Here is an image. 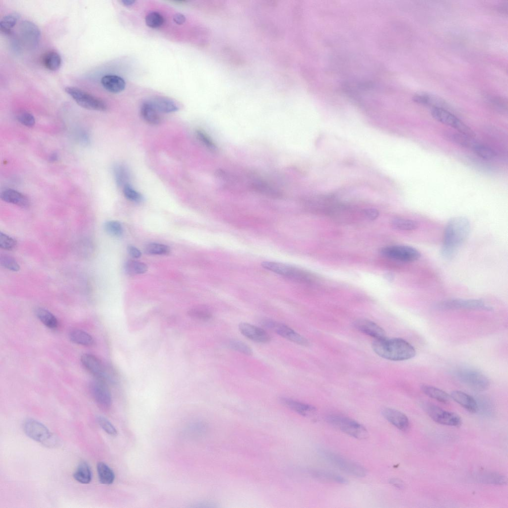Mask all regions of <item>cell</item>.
Listing matches in <instances>:
<instances>
[{"instance_id":"8","label":"cell","mask_w":508,"mask_h":508,"mask_svg":"<svg viewBox=\"0 0 508 508\" xmlns=\"http://www.w3.org/2000/svg\"><path fill=\"white\" fill-rule=\"evenodd\" d=\"M431 114L433 118L436 121L454 128L459 133L472 138L475 136V132L470 127L446 109L432 108Z\"/></svg>"},{"instance_id":"20","label":"cell","mask_w":508,"mask_h":508,"mask_svg":"<svg viewBox=\"0 0 508 508\" xmlns=\"http://www.w3.org/2000/svg\"><path fill=\"white\" fill-rule=\"evenodd\" d=\"M280 401L286 407L303 416H312L316 412V408L315 406L291 398L281 397Z\"/></svg>"},{"instance_id":"33","label":"cell","mask_w":508,"mask_h":508,"mask_svg":"<svg viewBox=\"0 0 508 508\" xmlns=\"http://www.w3.org/2000/svg\"><path fill=\"white\" fill-rule=\"evenodd\" d=\"M97 470L100 482L105 485L112 484L115 480L113 470L106 463L99 462L97 465Z\"/></svg>"},{"instance_id":"22","label":"cell","mask_w":508,"mask_h":508,"mask_svg":"<svg viewBox=\"0 0 508 508\" xmlns=\"http://www.w3.org/2000/svg\"><path fill=\"white\" fill-rule=\"evenodd\" d=\"M450 398L471 413H475L478 409L476 400L470 395L459 390L451 392Z\"/></svg>"},{"instance_id":"51","label":"cell","mask_w":508,"mask_h":508,"mask_svg":"<svg viewBox=\"0 0 508 508\" xmlns=\"http://www.w3.org/2000/svg\"><path fill=\"white\" fill-rule=\"evenodd\" d=\"M97 421L100 426L109 435L115 436L118 434V431L113 425L106 418L99 416L97 418Z\"/></svg>"},{"instance_id":"35","label":"cell","mask_w":508,"mask_h":508,"mask_svg":"<svg viewBox=\"0 0 508 508\" xmlns=\"http://www.w3.org/2000/svg\"><path fill=\"white\" fill-rule=\"evenodd\" d=\"M114 175L118 186L124 187L129 184V173L127 168L122 164H118L114 168Z\"/></svg>"},{"instance_id":"50","label":"cell","mask_w":508,"mask_h":508,"mask_svg":"<svg viewBox=\"0 0 508 508\" xmlns=\"http://www.w3.org/2000/svg\"><path fill=\"white\" fill-rule=\"evenodd\" d=\"M0 264L4 268L9 270L17 271L20 269V266L16 260L12 257L6 255H1Z\"/></svg>"},{"instance_id":"28","label":"cell","mask_w":508,"mask_h":508,"mask_svg":"<svg viewBox=\"0 0 508 508\" xmlns=\"http://www.w3.org/2000/svg\"><path fill=\"white\" fill-rule=\"evenodd\" d=\"M420 388L426 395L439 402L446 403L450 400V395L440 388L426 384L421 385Z\"/></svg>"},{"instance_id":"45","label":"cell","mask_w":508,"mask_h":508,"mask_svg":"<svg viewBox=\"0 0 508 508\" xmlns=\"http://www.w3.org/2000/svg\"><path fill=\"white\" fill-rule=\"evenodd\" d=\"M164 21V19L163 16L156 11L149 12L145 17L146 25L152 28L160 27L163 24Z\"/></svg>"},{"instance_id":"25","label":"cell","mask_w":508,"mask_h":508,"mask_svg":"<svg viewBox=\"0 0 508 508\" xmlns=\"http://www.w3.org/2000/svg\"><path fill=\"white\" fill-rule=\"evenodd\" d=\"M413 100L419 104L431 107L432 108L445 109L446 103L442 99L426 93H419L413 97Z\"/></svg>"},{"instance_id":"16","label":"cell","mask_w":508,"mask_h":508,"mask_svg":"<svg viewBox=\"0 0 508 508\" xmlns=\"http://www.w3.org/2000/svg\"><path fill=\"white\" fill-rule=\"evenodd\" d=\"M20 32L26 45L31 49L35 48L40 38V31L33 22L24 21L21 23Z\"/></svg>"},{"instance_id":"58","label":"cell","mask_w":508,"mask_h":508,"mask_svg":"<svg viewBox=\"0 0 508 508\" xmlns=\"http://www.w3.org/2000/svg\"><path fill=\"white\" fill-rule=\"evenodd\" d=\"M389 483L394 487L399 489H402L404 487L403 482L401 480L397 478L391 479L389 480Z\"/></svg>"},{"instance_id":"5","label":"cell","mask_w":508,"mask_h":508,"mask_svg":"<svg viewBox=\"0 0 508 508\" xmlns=\"http://www.w3.org/2000/svg\"><path fill=\"white\" fill-rule=\"evenodd\" d=\"M23 428L29 438L47 446L52 447L57 443L47 427L37 420L27 419L24 422Z\"/></svg>"},{"instance_id":"40","label":"cell","mask_w":508,"mask_h":508,"mask_svg":"<svg viewBox=\"0 0 508 508\" xmlns=\"http://www.w3.org/2000/svg\"><path fill=\"white\" fill-rule=\"evenodd\" d=\"M452 140L456 143L472 150L478 143L472 137H469L460 133L452 134L450 137Z\"/></svg>"},{"instance_id":"49","label":"cell","mask_w":508,"mask_h":508,"mask_svg":"<svg viewBox=\"0 0 508 508\" xmlns=\"http://www.w3.org/2000/svg\"><path fill=\"white\" fill-rule=\"evenodd\" d=\"M17 245L16 240L1 232L0 233V247L5 250H12Z\"/></svg>"},{"instance_id":"36","label":"cell","mask_w":508,"mask_h":508,"mask_svg":"<svg viewBox=\"0 0 508 508\" xmlns=\"http://www.w3.org/2000/svg\"><path fill=\"white\" fill-rule=\"evenodd\" d=\"M392 227L396 230L401 231H412L418 227L416 221L402 218H395L391 222Z\"/></svg>"},{"instance_id":"32","label":"cell","mask_w":508,"mask_h":508,"mask_svg":"<svg viewBox=\"0 0 508 508\" xmlns=\"http://www.w3.org/2000/svg\"><path fill=\"white\" fill-rule=\"evenodd\" d=\"M70 340L74 343L85 346L94 344V338L87 332L80 329H73L69 334Z\"/></svg>"},{"instance_id":"56","label":"cell","mask_w":508,"mask_h":508,"mask_svg":"<svg viewBox=\"0 0 508 508\" xmlns=\"http://www.w3.org/2000/svg\"><path fill=\"white\" fill-rule=\"evenodd\" d=\"M127 250L129 254L133 258H138L141 255L140 251L133 246H129Z\"/></svg>"},{"instance_id":"48","label":"cell","mask_w":508,"mask_h":508,"mask_svg":"<svg viewBox=\"0 0 508 508\" xmlns=\"http://www.w3.org/2000/svg\"><path fill=\"white\" fill-rule=\"evenodd\" d=\"M123 193L125 196L130 201L138 203L143 200V198L141 194L135 190L129 184L123 187Z\"/></svg>"},{"instance_id":"37","label":"cell","mask_w":508,"mask_h":508,"mask_svg":"<svg viewBox=\"0 0 508 508\" xmlns=\"http://www.w3.org/2000/svg\"><path fill=\"white\" fill-rule=\"evenodd\" d=\"M19 18V14L16 13H10L4 16L0 22L1 32L4 34H10Z\"/></svg>"},{"instance_id":"61","label":"cell","mask_w":508,"mask_h":508,"mask_svg":"<svg viewBox=\"0 0 508 508\" xmlns=\"http://www.w3.org/2000/svg\"><path fill=\"white\" fill-rule=\"evenodd\" d=\"M121 2L126 6H129L132 5L135 1L132 0H123Z\"/></svg>"},{"instance_id":"18","label":"cell","mask_w":508,"mask_h":508,"mask_svg":"<svg viewBox=\"0 0 508 508\" xmlns=\"http://www.w3.org/2000/svg\"><path fill=\"white\" fill-rule=\"evenodd\" d=\"M355 327L360 332L375 339L385 337V331L380 326L368 319H360L354 323Z\"/></svg>"},{"instance_id":"44","label":"cell","mask_w":508,"mask_h":508,"mask_svg":"<svg viewBox=\"0 0 508 508\" xmlns=\"http://www.w3.org/2000/svg\"><path fill=\"white\" fill-rule=\"evenodd\" d=\"M104 227L106 232L113 237H120L123 233L122 225L117 221H107L105 223Z\"/></svg>"},{"instance_id":"46","label":"cell","mask_w":508,"mask_h":508,"mask_svg":"<svg viewBox=\"0 0 508 508\" xmlns=\"http://www.w3.org/2000/svg\"><path fill=\"white\" fill-rule=\"evenodd\" d=\"M229 347L234 350L240 352L245 355H252L253 350L245 343L236 339H232L228 343Z\"/></svg>"},{"instance_id":"55","label":"cell","mask_w":508,"mask_h":508,"mask_svg":"<svg viewBox=\"0 0 508 508\" xmlns=\"http://www.w3.org/2000/svg\"><path fill=\"white\" fill-rule=\"evenodd\" d=\"M364 213L368 219L371 220L376 219L379 215L378 210L374 208L365 209L364 210Z\"/></svg>"},{"instance_id":"12","label":"cell","mask_w":508,"mask_h":508,"mask_svg":"<svg viewBox=\"0 0 508 508\" xmlns=\"http://www.w3.org/2000/svg\"><path fill=\"white\" fill-rule=\"evenodd\" d=\"M435 308L441 310L471 309L490 311L492 308L479 299H453L439 302Z\"/></svg>"},{"instance_id":"47","label":"cell","mask_w":508,"mask_h":508,"mask_svg":"<svg viewBox=\"0 0 508 508\" xmlns=\"http://www.w3.org/2000/svg\"><path fill=\"white\" fill-rule=\"evenodd\" d=\"M195 134L196 137L208 149L212 152H215L217 150L216 144L214 143L211 138L203 131L198 129L196 130Z\"/></svg>"},{"instance_id":"53","label":"cell","mask_w":508,"mask_h":508,"mask_svg":"<svg viewBox=\"0 0 508 508\" xmlns=\"http://www.w3.org/2000/svg\"><path fill=\"white\" fill-rule=\"evenodd\" d=\"M487 100L497 110L500 111L507 110V103L504 99L497 97H489Z\"/></svg>"},{"instance_id":"60","label":"cell","mask_w":508,"mask_h":508,"mask_svg":"<svg viewBox=\"0 0 508 508\" xmlns=\"http://www.w3.org/2000/svg\"><path fill=\"white\" fill-rule=\"evenodd\" d=\"M384 277L388 281H392L394 279V275L391 273H386L384 275Z\"/></svg>"},{"instance_id":"41","label":"cell","mask_w":508,"mask_h":508,"mask_svg":"<svg viewBox=\"0 0 508 508\" xmlns=\"http://www.w3.org/2000/svg\"><path fill=\"white\" fill-rule=\"evenodd\" d=\"M188 315L193 318L203 321L208 320L212 317L210 311L203 307L192 308L188 311Z\"/></svg>"},{"instance_id":"23","label":"cell","mask_w":508,"mask_h":508,"mask_svg":"<svg viewBox=\"0 0 508 508\" xmlns=\"http://www.w3.org/2000/svg\"><path fill=\"white\" fill-rule=\"evenodd\" d=\"M101 82L106 90L113 93L121 92L126 87L124 79L116 75H106L102 77Z\"/></svg>"},{"instance_id":"9","label":"cell","mask_w":508,"mask_h":508,"mask_svg":"<svg viewBox=\"0 0 508 508\" xmlns=\"http://www.w3.org/2000/svg\"><path fill=\"white\" fill-rule=\"evenodd\" d=\"M456 376L460 381L475 390L483 391L490 386L488 378L481 372L474 369H459L456 372Z\"/></svg>"},{"instance_id":"38","label":"cell","mask_w":508,"mask_h":508,"mask_svg":"<svg viewBox=\"0 0 508 508\" xmlns=\"http://www.w3.org/2000/svg\"><path fill=\"white\" fill-rule=\"evenodd\" d=\"M125 269L129 275L139 274L145 273L147 270V266L143 262L129 260L126 262Z\"/></svg>"},{"instance_id":"2","label":"cell","mask_w":508,"mask_h":508,"mask_svg":"<svg viewBox=\"0 0 508 508\" xmlns=\"http://www.w3.org/2000/svg\"><path fill=\"white\" fill-rule=\"evenodd\" d=\"M372 348L381 357L391 361H404L416 355L414 347L405 340L400 338L375 339Z\"/></svg>"},{"instance_id":"21","label":"cell","mask_w":508,"mask_h":508,"mask_svg":"<svg viewBox=\"0 0 508 508\" xmlns=\"http://www.w3.org/2000/svg\"><path fill=\"white\" fill-rule=\"evenodd\" d=\"M0 196L3 201L22 208H27L30 205L29 200L26 196L13 189L4 190L1 192Z\"/></svg>"},{"instance_id":"19","label":"cell","mask_w":508,"mask_h":508,"mask_svg":"<svg viewBox=\"0 0 508 508\" xmlns=\"http://www.w3.org/2000/svg\"><path fill=\"white\" fill-rule=\"evenodd\" d=\"M382 416L391 424L401 431H406L409 426V419L402 412L391 408H383Z\"/></svg>"},{"instance_id":"14","label":"cell","mask_w":508,"mask_h":508,"mask_svg":"<svg viewBox=\"0 0 508 508\" xmlns=\"http://www.w3.org/2000/svg\"><path fill=\"white\" fill-rule=\"evenodd\" d=\"M90 390L97 404L103 409L112 405V395L105 381L97 379L90 383Z\"/></svg>"},{"instance_id":"17","label":"cell","mask_w":508,"mask_h":508,"mask_svg":"<svg viewBox=\"0 0 508 508\" xmlns=\"http://www.w3.org/2000/svg\"><path fill=\"white\" fill-rule=\"evenodd\" d=\"M239 329L242 334L252 341L267 343L271 340L270 335L264 329L250 323L241 322Z\"/></svg>"},{"instance_id":"34","label":"cell","mask_w":508,"mask_h":508,"mask_svg":"<svg viewBox=\"0 0 508 508\" xmlns=\"http://www.w3.org/2000/svg\"><path fill=\"white\" fill-rule=\"evenodd\" d=\"M42 61L46 68L51 71L58 70L62 64L60 55L55 51L46 53L43 57Z\"/></svg>"},{"instance_id":"43","label":"cell","mask_w":508,"mask_h":508,"mask_svg":"<svg viewBox=\"0 0 508 508\" xmlns=\"http://www.w3.org/2000/svg\"><path fill=\"white\" fill-rule=\"evenodd\" d=\"M472 150L478 156L485 159H491L496 155L495 151L491 148L478 142Z\"/></svg>"},{"instance_id":"30","label":"cell","mask_w":508,"mask_h":508,"mask_svg":"<svg viewBox=\"0 0 508 508\" xmlns=\"http://www.w3.org/2000/svg\"><path fill=\"white\" fill-rule=\"evenodd\" d=\"M38 318L46 326L52 329H56L59 325V322L56 317L49 311L38 308L35 311Z\"/></svg>"},{"instance_id":"13","label":"cell","mask_w":508,"mask_h":508,"mask_svg":"<svg viewBox=\"0 0 508 508\" xmlns=\"http://www.w3.org/2000/svg\"><path fill=\"white\" fill-rule=\"evenodd\" d=\"M261 324L267 328L273 330L283 337L296 344L307 346L309 341L289 326L270 319H263Z\"/></svg>"},{"instance_id":"29","label":"cell","mask_w":508,"mask_h":508,"mask_svg":"<svg viewBox=\"0 0 508 508\" xmlns=\"http://www.w3.org/2000/svg\"><path fill=\"white\" fill-rule=\"evenodd\" d=\"M311 473L314 477L320 480L342 484L348 483L345 478L331 471L318 469L312 470Z\"/></svg>"},{"instance_id":"52","label":"cell","mask_w":508,"mask_h":508,"mask_svg":"<svg viewBox=\"0 0 508 508\" xmlns=\"http://www.w3.org/2000/svg\"><path fill=\"white\" fill-rule=\"evenodd\" d=\"M16 118L20 123L27 127H32L35 123L34 116L26 111H22L18 113Z\"/></svg>"},{"instance_id":"10","label":"cell","mask_w":508,"mask_h":508,"mask_svg":"<svg viewBox=\"0 0 508 508\" xmlns=\"http://www.w3.org/2000/svg\"><path fill=\"white\" fill-rule=\"evenodd\" d=\"M422 406L429 416L439 424L455 427L461 424L460 417L454 412L444 410L430 402H423Z\"/></svg>"},{"instance_id":"54","label":"cell","mask_w":508,"mask_h":508,"mask_svg":"<svg viewBox=\"0 0 508 508\" xmlns=\"http://www.w3.org/2000/svg\"><path fill=\"white\" fill-rule=\"evenodd\" d=\"M78 141L82 145H87L89 144L90 138L88 132L84 130H80L77 132Z\"/></svg>"},{"instance_id":"11","label":"cell","mask_w":508,"mask_h":508,"mask_svg":"<svg viewBox=\"0 0 508 508\" xmlns=\"http://www.w3.org/2000/svg\"><path fill=\"white\" fill-rule=\"evenodd\" d=\"M380 253L388 258L402 261L412 262L419 258L420 252L415 248L405 245H394L382 248Z\"/></svg>"},{"instance_id":"57","label":"cell","mask_w":508,"mask_h":508,"mask_svg":"<svg viewBox=\"0 0 508 508\" xmlns=\"http://www.w3.org/2000/svg\"><path fill=\"white\" fill-rule=\"evenodd\" d=\"M185 16L181 13H177L173 16L174 21L177 24H183L186 21Z\"/></svg>"},{"instance_id":"4","label":"cell","mask_w":508,"mask_h":508,"mask_svg":"<svg viewBox=\"0 0 508 508\" xmlns=\"http://www.w3.org/2000/svg\"><path fill=\"white\" fill-rule=\"evenodd\" d=\"M326 420L332 426L355 438L362 440L369 437L368 432L364 426L349 418L330 415Z\"/></svg>"},{"instance_id":"39","label":"cell","mask_w":508,"mask_h":508,"mask_svg":"<svg viewBox=\"0 0 508 508\" xmlns=\"http://www.w3.org/2000/svg\"><path fill=\"white\" fill-rule=\"evenodd\" d=\"M170 252V249L168 246L159 243H150L144 248V252L148 254L165 255Z\"/></svg>"},{"instance_id":"7","label":"cell","mask_w":508,"mask_h":508,"mask_svg":"<svg viewBox=\"0 0 508 508\" xmlns=\"http://www.w3.org/2000/svg\"><path fill=\"white\" fill-rule=\"evenodd\" d=\"M65 91L78 105L85 109L99 111H105L107 109L103 100L80 89L68 86L65 87Z\"/></svg>"},{"instance_id":"59","label":"cell","mask_w":508,"mask_h":508,"mask_svg":"<svg viewBox=\"0 0 508 508\" xmlns=\"http://www.w3.org/2000/svg\"><path fill=\"white\" fill-rule=\"evenodd\" d=\"M58 159V155L56 153H53L51 154L49 157V160L51 162H54L57 161Z\"/></svg>"},{"instance_id":"3","label":"cell","mask_w":508,"mask_h":508,"mask_svg":"<svg viewBox=\"0 0 508 508\" xmlns=\"http://www.w3.org/2000/svg\"><path fill=\"white\" fill-rule=\"evenodd\" d=\"M319 453L328 462L346 473L358 477L366 475V469L356 462L328 450L320 449Z\"/></svg>"},{"instance_id":"24","label":"cell","mask_w":508,"mask_h":508,"mask_svg":"<svg viewBox=\"0 0 508 508\" xmlns=\"http://www.w3.org/2000/svg\"><path fill=\"white\" fill-rule=\"evenodd\" d=\"M148 101L159 113H169L179 110L176 103L167 97H155Z\"/></svg>"},{"instance_id":"15","label":"cell","mask_w":508,"mask_h":508,"mask_svg":"<svg viewBox=\"0 0 508 508\" xmlns=\"http://www.w3.org/2000/svg\"><path fill=\"white\" fill-rule=\"evenodd\" d=\"M81 362L83 366L97 379L105 381L108 375L101 361L96 356L86 353L82 355Z\"/></svg>"},{"instance_id":"31","label":"cell","mask_w":508,"mask_h":508,"mask_svg":"<svg viewBox=\"0 0 508 508\" xmlns=\"http://www.w3.org/2000/svg\"><path fill=\"white\" fill-rule=\"evenodd\" d=\"M73 476L76 481L81 484L89 483L92 480V471L88 463L85 461L81 462Z\"/></svg>"},{"instance_id":"26","label":"cell","mask_w":508,"mask_h":508,"mask_svg":"<svg viewBox=\"0 0 508 508\" xmlns=\"http://www.w3.org/2000/svg\"><path fill=\"white\" fill-rule=\"evenodd\" d=\"M251 187L254 191L268 197L278 198L282 195L281 192L277 189L261 181L254 182Z\"/></svg>"},{"instance_id":"6","label":"cell","mask_w":508,"mask_h":508,"mask_svg":"<svg viewBox=\"0 0 508 508\" xmlns=\"http://www.w3.org/2000/svg\"><path fill=\"white\" fill-rule=\"evenodd\" d=\"M261 266L273 273L297 282H306L309 279L308 273L305 271L288 264L265 261L261 263Z\"/></svg>"},{"instance_id":"1","label":"cell","mask_w":508,"mask_h":508,"mask_svg":"<svg viewBox=\"0 0 508 508\" xmlns=\"http://www.w3.org/2000/svg\"><path fill=\"white\" fill-rule=\"evenodd\" d=\"M470 231V224L465 217L452 218L447 223L444 231V241L441 250L442 256L451 259L458 247L467 238Z\"/></svg>"},{"instance_id":"27","label":"cell","mask_w":508,"mask_h":508,"mask_svg":"<svg viewBox=\"0 0 508 508\" xmlns=\"http://www.w3.org/2000/svg\"><path fill=\"white\" fill-rule=\"evenodd\" d=\"M142 118L148 124L158 125L161 121L159 112L148 101L144 102L140 108Z\"/></svg>"},{"instance_id":"42","label":"cell","mask_w":508,"mask_h":508,"mask_svg":"<svg viewBox=\"0 0 508 508\" xmlns=\"http://www.w3.org/2000/svg\"><path fill=\"white\" fill-rule=\"evenodd\" d=\"M480 477L483 483L487 484L501 485L507 483V479L505 476L496 473H484Z\"/></svg>"}]
</instances>
